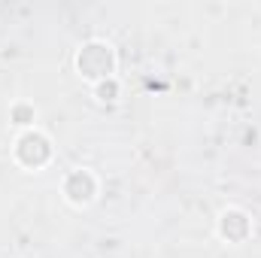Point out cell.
I'll use <instances>...</instances> for the list:
<instances>
[{
    "label": "cell",
    "instance_id": "6da1fadb",
    "mask_svg": "<svg viewBox=\"0 0 261 258\" xmlns=\"http://www.w3.org/2000/svg\"><path fill=\"white\" fill-rule=\"evenodd\" d=\"M76 70H79V76L91 79L94 85H97V82H103V79H113V70H116L113 46H110V43H100V40H91V43L79 46Z\"/></svg>",
    "mask_w": 261,
    "mask_h": 258
},
{
    "label": "cell",
    "instance_id": "7a4b0ae2",
    "mask_svg": "<svg viewBox=\"0 0 261 258\" xmlns=\"http://www.w3.org/2000/svg\"><path fill=\"white\" fill-rule=\"evenodd\" d=\"M94 91H97L100 100H116V94H119V82H116V79H103V82L94 85Z\"/></svg>",
    "mask_w": 261,
    "mask_h": 258
},
{
    "label": "cell",
    "instance_id": "3957f363",
    "mask_svg": "<svg viewBox=\"0 0 261 258\" xmlns=\"http://www.w3.org/2000/svg\"><path fill=\"white\" fill-rule=\"evenodd\" d=\"M34 119H37V110H34V107H15V110H12V122L21 125V128L34 125Z\"/></svg>",
    "mask_w": 261,
    "mask_h": 258
}]
</instances>
